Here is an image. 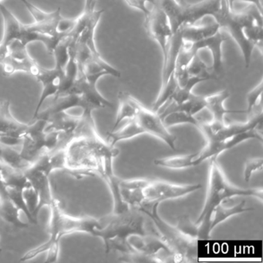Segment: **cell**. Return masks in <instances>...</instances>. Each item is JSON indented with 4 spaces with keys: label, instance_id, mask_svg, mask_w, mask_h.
<instances>
[{
    "label": "cell",
    "instance_id": "obj_36",
    "mask_svg": "<svg viewBox=\"0 0 263 263\" xmlns=\"http://www.w3.org/2000/svg\"><path fill=\"white\" fill-rule=\"evenodd\" d=\"M263 167V159L261 158H252L248 160L245 164L244 180L246 182H249L252 175L257 172H261Z\"/></svg>",
    "mask_w": 263,
    "mask_h": 263
},
{
    "label": "cell",
    "instance_id": "obj_23",
    "mask_svg": "<svg viewBox=\"0 0 263 263\" xmlns=\"http://www.w3.org/2000/svg\"><path fill=\"white\" fill-rule=\"evenodd\" d=\"M142 135H144V130L135 118L127 121V124L121 128H117L113 132H109L105 141L110 146L115 147V145L121 141L132 139Z\"/></svg>",
    "mask_w": 263,
    "mask_h": 263
},
{
    "label": "cell",
    "instance_id": "obj_20",
    "mask_svg": "<svg viewBox=\"0 0 263 263\" xmlns=\"http://www.w3.org/2000/svg\"><path fill=\"white\" fill-rule=\"evenodd\" d=\"M29 124L20 122L12 115L9 100L0 101V134L23 138Z\"/></svg>",
    "mask_w": 263,
    "mask_h": 263
},
{
    "label": "cell",
    "instance_id": "obj_21",
    "mask_svg": "<svg viewBox=\"0 0 263 263\" xmlns=\"http://www.w3.org/2000/svg\"><path fill=\"white\" fill-rule=\"evenodd\" d=\"M118 106L116 119L110 132L116 130L122 121L134 119L138 113L140 101L126 91L118 93Z\"/></svg>",
    "mask_w": 263,
    "mask_h": 263
},
{
    "label": "cell",
    "instance_id": "obj_28",
    "mask_svg": "<svg viewBox=\"0 0 263 263\" xmlns=\"http://www.w3.org/2000/svg\"><path fill=\"white\" fill-rule=\"evenodd\" d=\"M1 161L3 164L14 170L25 172L30 165L31 163L24 160L21 157V153L15 150L13 147L2 145V152H1Z\"/></svg>",
    "mask_w": 263,
    "mask_h": 263
},
{
    "label": "cell",
    "instance_id": "obj_2",
    "mask_svg": "<svg viewBox=\"0 0 263 263\" xmlns=\"http://www.w3.org/2000/svg\"><path fill=\"white\" fill-rule=\"evenodd\" d=\"M147 216L139 209H128L99 218L100 224L95 231L93 236L103 240L107 253L117 251L120 255L128 253L132 249L128 238L133 235L151 233L147 224ZM150 219V218H149Z\"/></svg>",
    "mask_w": 263,
    "mask_h": 263
},
{
    "label": "cell",
    "instance_id": "obj_37",
    "mask_svg": "<svg viewBox=\"0 0 263 263\" xmlns=\"http://www.w3.org/2000/svg\"><path fill=\"white\" fill-rule=\"evenodd\" d=\"M24 198L30 214L33 215V218L36 221H38L37 216L36 215V208H37L38 204V196L32 185L24 189Z\"/></svg>",
    "mask_w": 263,
    "mask_h": 263
},
{
    "label": "cell",
    "instance_id": "obj_42",
    "mask_svg": "<svg viewBox=\"0 0 263 263\" xmlns=\"http://www.w3.org/2000/svg\"><path fill=\"white\" fill-rule=\"evenodd\" d=\"M23 138L15 135L0 134V144L2 145L14 147L22 144Z\"/></svg>",
    "mask_w": 263,
    "mask_h": 263
},
{
    "label": "cell",
    "instance_id": "obj_43",
    "mask_svg": "<svg viewBox=\"0 0 263 263\" xmlns=\"http://www.w3.org/2000/svg\"><path fill=\"white\" fill-rule=\"evenodd\" d=\"M95 4H96L95 0H85L84 12L87 13L93 12L95 10Z\"/></svg>",
    "mask_w": 263,
    "mask_h": 263
},
{
    "label": "cell",
    "instance_id": "obj_8",
    "mask_svg": "<svg viewBox=\"0 0 263 263\" xmlns=\"http://www.w3.org/2000/svg\"><path fill=\"white\" fill-rule=\"evenodd\" d=\"M201 187L202 186L200 184H177L164 181H149L144 189V206L159 205L163 201L187 196Z\"/></svg>",
    "mask_w": 263,
    "mask_h": 263
},
{
    "label": "cell",
    "instance_id": "obj_19",
    "mask_svg": "<svg viewBox=\"0 0 263 263\" xmlns=\"http://www.w3.org/2000/svg\"><path fill=\"white\" fill-rule=\"evenodd\" d=\"M230 97L226 90L205 96V109L212 115V122L218 125L226 124L224 117L229 114H246V110H229L224 107V102Z\"/></svg>",
    "mask_w": 263,
    "mask_h": 263
},
{
    "label": "cell",
    "instance_id": "obj_17",
    "mask_svg": "<svg viewBox=\"0 0 263 263\" xmlns=\"http://www.w3.org/2000/svg\"><path fill=\"white\" fill-rule=\"evenodd\" d=\"M71 92L81 95L89 110L93 112L97 109L114 108L113 104L104 98L97 88V83L88 81L83 75H78V80Z\"/></svg>",
    "mask_w": 263,
    "mask_h": 263
},
{
    "label": "cell",
    "instance_id": "obj_4",
    "mask_svg": "<svg viewBox=\"0 0 263 263\" xmlns=\"http://www.w3.org/2000/svg\"><path fill=\"white\" fill-rule=\"evenodd\" d=\"M158 204L145 205L140 210L152 221L156 233L164 240L175 262H193L198 258V240L190 238L176 226H172L158 215Z\"/></svg>",
    "mask_w": 263,
    "mask_h": 263
},
{
    "label": "cell",
    "instance_id": "obj_44",
    "mask_svg": "<svg viewBox=\"0 0 263 263\" xmlns=\"http://www.w3.org/2000/svg\"><path fill=\"white\" fill-rule=\"evenodd\" d=\"M235 2L244 3V4H253L254 6L262 10V6H261V0H233Z\"/></svg>",
    "mask_w": 263,
    "mask_h": 263
},
{
    "label": "cell",
    "instance_id": "obj_15",
    "mask_svg": "<svg viewBox=\"0 0 263 263\" xmlns=\"http://www.w3.org/2000/svg\"><path fill=\"white\" fill-rule=\"evenodd\" d=\"M33 77L42 84V92L33 113L32 121L36 120L46 100L50 97H56L58 95L62 83L64 72L58 70L55 67L53 69H47L40 65Z\"/></svg>",
    "mask_w": 263,
    "mask_h": 263
},
{
    "label": "cell",
    "instance_id": "obj_48",
    "mask_svg": "<svg viewBox=\"0 0 263 263\" xmlns=\"http://www.w3.org/2000/svg\"><path fill=\"white\" fill-rule=\"evenodd\" d=\"M1 1H2V0H0V3H1Z\"/></svg>",
    "mask_w": 263,
    "mask_h": 263
},
{
    "label": "cell",
    "instance_id": "obj_32",
    "mask_svg": "<svg viewBox=\"0 0 263 263\" xmlns=\"http://www.w3.org/2000/svg\"><path fill=\"white\" fill-rule=\"evenodd\" d=\"M7 195H8L9 198L11 200L12 202L16 206L18 209L21 212H24L26 216L28 218L29 221L33 224H36L38 221H36L33 215L30 214L28 208H27V204H26L25 200L24 198V189H20V187H7Z\"/></svg>",
    "mask_w": 263,
    "mask_h": 263
},
{
    "label": "cell",
    "instance_id": "obj_22",
    "mask_svg": "<svg viewBox=\"0 0 263 263\" xmlns=\"http://www.w3.org/2000/svg\"><path fill=\"white\" fill-rule=\"evenodd\" d=\"M183 42L185 44H193L203 41L206 38L215 35L221 30L216 22L206 25H187L180 27Z\"/></svg>",
    "mask_w": 263,
    "mask_h": 263
},
{
    "label": "cell",
    "instance_id": "obj_30",
    "mask_svg": "<svg viewBox=\"0 0 263 263\" xmlns=\"http://www.w3.org/2000/svg\"><path fill=\"white\" fill-rule=\"evenodd\" d=\"M161 119L167 127L179 125V124H191L198 127L201 121L195 116H192L185 112L178 111V110L167 113V115L163 116Z\"/></svg>",
    "mask_w": 263,
    "mask_h": 263
},
{
    "label": "cell",
    "instance_id": "obj_29",
    "mask_svg": "<svg viewBox=\"0 0 263 263\" xmlns=\"http://www.w3.org/2000/svg\"><path fill=\"white\" fill-rule=\"evenodd\" d=\"M72 37L70 35L64 36L57 44L52 54L54 56L55 68L61 71H64L66 66L70 59V47Z\"/></svg>",
    "mask_w": 263,
    "mask_h": 263
},
{
    "label": "cell",
    "instance_id": "obj_10",
    "mask_svg": "<svg viewBox=\"0 0 263 263\" xmlns=\"http://www.w3.org/2000/svg\"><path fill=\"white\" fill-rule=\"evenodd\" d=\"M33 124H29L23 137L21 157L26 161L33 164L44 152L46 149V127L47 121L36 119Z\"/></svg>",
    "mask_w": 263,
    "mask_h": 263
},
{
    "label": "cell",
    "instance_id": "obj_45",
    "mask_svg": "<svg viewBox=\"0 0 263 263\" xmlns=\"http://www.w3.org/2000/svg\"><path fill=\"white\" fill-rule=\"evenodd\" d=\"M9 48L0 44V64L4 62V60L8 57Z\"/></svg>",
    "mask_w": 263,
    "mask_h": 263
},
{
    "label": "cell",
    "instance_id": "obj_40",
    "mask_svg": "<svg viewBox=\"0 0 263 263\" xmlns=\"http://www.w3.org/2000/svg\"><path fill=\"white\" fill-rule=\"evenodd\" d=\"M53 237V236H51ZM53 240L50 248L47 250V258H46V263H54L58 261V257L60 254V241L61 239L53 237Z\"/></svg>",
    "mask_w": 263,
    "mask_h": 263
},
{
    "label": "cell",
    "instance_id": "obj_1",
    "mask_svg": "<svg viewBox=\"0 0 263 263\" xmlns=\"http://www.w3.org/2000/svg\"><path fill=\"white\" fill-rule=\"evenodd\" d=\"M215 20L221 30L235 41L242 54L245 67L249 68L254 50H262V11L253 4H246V7L240 10L221 4Z\"/></svg>",
    "mask_w": 263,
    "mask_h": 263
},
{
    "label": "cell",
    "instance_id": "obj_41",
    "mask_svg": "<svg viewBox=\"0 0 263 263\" xmlns=\"http://www.w3.org/2000/svg\"><path fill=\"white\" fill-rule=\"evenodd\" d=\"M124 1L129 7L141 12L144 14V17L150 13V8L145 0H124Z\"/></svg>",
    "mask_w": 263,
    "mask_h": 263
},
{
    "label": "cell",
    "instance_id": "obj_3",
    "mask_svg": "<svg viewBox=\"0 0 263 263\" xmlns=\"http://www.w3.org/2000/svg\"><path fill=\"white\" fill-rule=\"evenodd\" d=\"M209 178L205 200L202 211L195 224L198 228L199 239H209L211 217L212 212L224 201L233 197L252 196L263 200L261 189H241L229 182L218 162V158L209 160Z\"/></svg>",
    "mask_w": 263,
    "mask_h": 263
},
{
    "label": "cell",
    "instance_id": "obj_5",
    "mask_svg": "<svg viewBox=\"0 0 263 263\" xmlns=\"http://www.w3.org/2000/svg\"><path fill=\"white\" fill-rule=\"evenodd\" d=\"M175 33L182 26L196 24L206 16L215 18L221 9V0H203L194 4H184L177 0H158Z\"/></svg>",
    "mask_w": 263,
    "mask_h": 263
},
{
    "label": "cell",
    "instance_id": "obj_26",
    "mask_svg": "<svg viewBox=\"0 0 263 263\" xmlns=\"http://www.w3.org/2000/svg\"><path fill=\"white\" fill-rule=\"evenodd\" d=\"M20 212L8 196L0 197V218L18 229H25L29 224L21 221Z\"/></svg>",
    "mask_w": 263,
    "mask_h": 263
},
{
    "label": "cell",
    "instance_id": "obj_25",
    "mask_svg": "<svg viewBox=\"0 0 263 263\" xmlns=\"http://www.w3.org/2000/svg\"><path fill=\"white\" fill-rule=\"evenodd\" d=\"M1 65L3 67V74L5 77L12 76L19 71L25 72L33 76L40 64L33 58L25 61H20L8 55Z\"/></svg>",
    "mask_w": 263,
    "mask_h": 263
},
{
    "label": "cell",
    "instance_id": "obj_18",
    "mask_svg": "<svg viewBox=\"0 0 263 263\" xmlns=\"http://www.w3.org/2000/svg\"><path fill=\"white\" fill-rule=\"evenodd\" d=\"M145 179H121L119 181V192L124 205L130 209H140L144 206V192L149 183Z\"/></svg>",
    "mask_w": 263,
    "mask_h": 263
},
{
    "label": "cell",
    "instance_id": "obj_6",
    "mask_svg": "<svg viewBox=\"0 0 263 263\" xmlns=\"http://www.w3.org/2000/svg\"><path fill=\"white\" fill-rule=\"evenodd\" d=\"M0 13L4 21V36L0 44L9 48V45L14 41H19L24 45L30 43L40 42L45 45L47 52L52 54L53 49L59 43V38L52 37L47 35L36 33L30 30L28 26L23 24L16 16L0 3Z\"/></svg>",
    "mask_w": 263,
    "mask_h": 263
},
{
    "label": "cell",
    "instance_id": "obj_38",
    "mask_svg": "<svg viewBox=\"0 0 263 263\" xmlns=\"http://www.w3.org/2000/svg\"><path fill=\"white\" fill-rule=\"evenodd\" d=\"M76 24V19H69L60 16L56 24V33L61 36L70 35Z\"/></svg>",
    "mask_w": 263,
    "mask_h": 263
},
{
    "label": "cell",
    "instance_id": "obj_9",
    "mask_svg": "<svg viewBox=\"0 0 263 263\" xmlns=\"http://www.w3.org/2000/svg\"><path fill=\"white\" fill-rule=\"evenodd\" d=\"M146 30L151 37L159 46L163 56V62L167 58L169 44L173 32L168 19L159 4L151 9L150 13L144 17Z\"/></svg>",
    "mask_w": 263,
    "mask_h": 263
},
{
    "label": "cell",
    "instance_id": "obj_31",
    "mask_svg": "<svg viewBox=\"0 0 263 263\" xmlns=\"http://www.w3.org/2000/svg\"><path fill=\"white\" fill-rule=\"evenodd\" d=\"M20 1L24 4V7L27 8L29 13L33 16L34 23H36V24H42V23L53 21L60 14H61V8H58V10L52 12V13H47V12L44 11L39 7L35 6L34 4L30 3L29 0H20Z\"/></svg>",
    "mask_w": 263,
    "mask_h": 263
},
{
    "label": "cell",
    "instance_id": "obj_13",
    "mask_svg": "<svg viewBox=\"0 0 263 263\" xmlns=\"http://www.w3.org/2000/svg\"><path fill=\"white\" fill-rule=\"evenodd\" d=\"M128 243L134 252L150 258L152 262H168L167 258L159 255L161 252L172 258L168 246L155 231L144 235H133L128 238Z\"/></svg>",
    "mask_w": 263,
    "mask_h": 263
},
{
    "label": "cell",
    "instance_id": "obj_27",
    "mask_svg": "<svg viewBox=\"0 0 263 263\" xmlns=\"http://www.w3.org/2000/svg\"><path fill=\"white\" fill-rule=\"evenodd\" d=\"M197 154L180 155V156L170 157V158H159L155 160L154 163L158 167L169 170H184L194 167V160Z\"/></svg>",
    "mask_w": 263,
    "mask_h": 263
},
{
    "label": "cell",
    "instance_id": "obj_39",
    "mask_svg": "<svg viewBox=\"0 0 263 263\" xmlns=\"http://www.w3.org/2000/svg\"><path fill=\"white\" fill-rule=\"evenodd\" d=\"M53 237L50 236V238H49L47 241H45V242L40 245L37 247H35L33 248V249H30V250L26 252V253L21 257V259H20V261H30V260L33 259V258H36V256L41 255V254L47 252L49 248H50V245L53 242Z\"/></svg>",
    "mask_w": 263,
    "mask_h": 263
},
{
    "label": "cell",
    "instance_id": "obj_7",
    "mask_svg": "<svg viewBox=\"0 0 263 263\" xmlns=\"http://www.w3.org/2000/svg\"><path fill=\"white\" fill-rule=\"evenodd\" d=\"M51 210L49 232L50 236L61 239L62 237L76 232H84L93 235L95 231L100 224L99 218L93 217L70 216L61 210L59 201L57 199L52 203L50 207Z\"/></svg>",
    "mask_w": 263,
    "mask_h": 263
},
{
    "label": "cell",
    "instance_id": "obj_47",
    "mask_svg": "<svg viewBox=\"0 0 263 263\" xmlns=\"http://www.w3.org/2000/svg\"><path fill=\"white\" fill-rule=\"evenodd\" d=\"M0 252H2V249L1 248H0Z\"/></svg>",
    "mask_w": 263,
    "mask_h": 263
},
{
    "label": "cell",
    "instance_id": "obj_16",
    "mask_svg": "<svg viewBox=\"0 0 263 263\" xmlns=\"http://www.w3.org/2000/svg\"><path fill=\"white\" fill-rule=\"evenodd\" d=\"M226 41H227V38L224 34V31L220 30L210 37L206 38L195 44H190L191 47L196 53H198L200 50H204V49H208L210 51L212 60L210 69L217 80L219 79L220 76H221L224 72L222 47Z\"/></svg>",
    "mask_w": 263,
    "mask_h": 263
},
{
    "label": "cell",
    "instance_id": "obj_12",
    "mask_svg": "<svg viewBox=\"0 0 263 263\" xmlns=\"http://www.w3.org/2000/svg\"><path fill=\"white\" fill-rule=\"evenodd\" d=\"M249 140H257L259 142L262 143L263 137L261 129L256 128L247 130V132L238 134L221 142L206 143L204 148L199 153H197L196 157L194 160V167L199 165L207 160L218 158L223 152H227Z\"/></svg>",
    "mask_w": 263,
    "mask_h": 263
},
{
    "label": "cell",
    "instance_id": "obj_34",
    "mask_svg": "<svg viewBox=\"0 0 263 263\" xmlns=\"http://www.w3.org/2000/svg\"><path fill=\"white\" fill-rule=\"evenodd\" d=\"M177 228L181 231V232L190 237V238H195V239L199 240L198 237V228L195 222L191 221L190 218L187 215L181 217L178 219V223H177Z\"/></svg>",
    "mask_w": 263,
    "mask_h": 263
},
{
    "label": "cell",
    "instance_id": "obj_24",
    "mask_svg": "<svg viewBox=\"0 0 263 263\" xmlns=\"http://www.w3.org/2000/svg\"><path fill=\"white\" fill-rule=\"evenodd\" d=\"M253 209L252 208H249L246 206V202L245 200H242L241 202L232 206V207H224L222 205V204H220L212 212L210 224H209V232L212 233V230L216 226H218L221 223L224 222V221L229 219L231 217L244 213V212H250Z\"/></svg>",
    "mask_w": 263,
    "mask_h": 263
},
{
    "label": "cell",
    "instance_id": "obj_14",
    "mask_svg": "<svg viewBox=\"0 0 263 263\" xmlns=\"http://www.w3.org/2000/svg\"><path fill=\"white\" fill-rule=\"evenodd\" d=\"M24 173L38 196V204L36 211V215L38 217L41 209L44 207L50 208L55 199L52 195L50 174L44 169L40 168L34 164H32Z\"/></svg>",
    "mask_w": 263,
    "mask_h": 263
},
{
    "label": "cell",
    "instance_id": "obj_33",
    "mask_svg": "<svg viewBox=\"0 0 263 263\" xmlns=\"http://www.w3.org/2000/svg\"><path fill=\"white\" fill-rule=\"evenodd\" d=\"M262 92L263 81L261 80L259 84L248 93L247 109L246 110V114L248 117L251 116L260 110H262V106H261Z\"/></svg>",
    "mask_w": 263,
    "mask_h": 263
},
{
    "label": "cell",
    "instance_id": "obj_35",
    "mask_svg": "<svg viewBox=\"0 0 263 263\" xmlns=\"http://www.w3.org/2000/svg\"><path fill=\"white\" fill-rule=\"evenodd\" d=\"M9 55L20 61H25L32 58L29 54L27 46L19 41H14L9 45Z\"/></svg>",
    "mask_w": 263,
    "mask_h": 263
},
{
    "label": "cell",
    "instance_id": "obj_11",
    "mask_svg": "<svg viewBox=\"0 0 263 263\" xmlns=\"http://www.w3.org/2000/svg\"><path fill=\"white\" fill-rule=\"evenodd\" d=\"M135 119L141 126L144 134L152 135L167 144L170 148L175 150L176 137L169 132L159 114L147 108L140 102Z\"/></svg>",
    "mask_w": 263,
    "mask_h": 263
},
{
    "label": "cell",
    "instance_id": "obj_46",
    "mask_svg": "<svg viewBox=\"0 0 263 263\" xmlns=\"http://www.w3.org/2000/svg\"><path fill=\"white\" fill-rule=\"evenodd\" d=\"M147 5H148L149 8H153V7H156L158 4V0H145Z\"/></svg>",
    "mask_w": 263,
    "mask_h": 263
}]
</instances>
